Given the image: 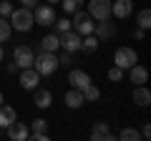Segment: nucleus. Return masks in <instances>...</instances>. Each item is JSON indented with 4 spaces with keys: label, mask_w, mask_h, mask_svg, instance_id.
Masks as SVG:
<instances>
[{
    "label": "nucleus",
    "mask_w": 151,
    "mask_h": 141,
    "mask_svg": "<svg viewBox=\"0 0 151 141\" xmlns=\"http://www.w3.org/2000/svg\"><path fill=\"white\" fill-rule=\"evenodd\" d=\"M63 101H65V106H68V109H81L83 103H86V98H83V91L70 88V91L63 96Z\"/></svg>",
    "instance_id": "obj_18"
},
{
    "label": "nucleus",
    "mask_w": 151,
    "mask_h": 141,
    "mask_svg": "<svg viewBox=\"0 0 151 141\" xmlns=\"http://www.w3.org/2000/svg\"><path fill=\"white\" fill-rule=\"evenodd\" d=\"M119 139L121 141H139L141 139V131H136V129H131V126H129V129H121L119 131Z\"/></svg>",
    "instance_id": "obj_25"
},
{
    "label": "nucleus",
    "mask_w": 151,
    "mask_h": 141,
    "mask_svg": "<svg viewBox=\"0 0 151 141\" xmlns=\"http://www.w3.org/2000/svg\"><path fill=\"white\" fill-rule=\"evenodd\" d=\"M30 134H48V121H45V119L30 121Z\"/></svg>",
    "instance_id": "obj_26"
},
{
    "label": "nucleus",
    "mask_w": 151,
    "mask_h": 141,
    "mask_svg": "<svg viewBox=\"0 0 151 141\" xmlns=\"http://www.w3.org/2000/svg\"><path fill=\"white\" fill-rule=\"evenodd\" d=\"M93 35H96L98 40H111V38H116V23H111V20H101V23H96V28H93Z\"/></svg>",
    "instance_id": "obj_14"
},
{
    "label": "nucleus",
    "mask_w": 151,
    "mask_h": 141,
    "mask_svg": "<svg viewBox=\"0 0 151 141\" xmlns=\"http://www.w3.org/2000/svg\"><path fill=\"white\" fill-rule=\"evenodd\" d=\"M30 136H33V139H35V141H48V139H50L48 134H30Z\"/></svg>",
    "instance_id": "obj_35"
},
{
    "label": "nucleus",
    "mask_w": 151,
    "mask_h": 141,
    "mask_svg": "<svg viewBox=\"0 0 151 141\" xmlns=\"http://www.w3.org/2000/svg\"><path fill=\"white\" fill-rule=\"evenodd\" d=\"M83 98H86V103H96L98 98H101V91H98V86H96L93 81L83 88Z\"/></svg>",
    "instance_id": "obj_22"
},
{
    "label": "nucleus",
    "mask_w": 151,
    "mask_h": 141,
    "mask_svg": "<svg viewBox=\"0 0 151 141\" xmlns=\"http://www.w3.org/2000/svg\"><path fill=\"white\" fill-rule=\"evenodd\" d=\"M98 45H101V40H98L93 33H91V35H81V50L86 55H93L98 50Z\"/></svg>",
    "instance_id": "obj_20"
},
{
    "label": "nucleus",
    "mask_w": 151,
    "mask_h": 141,
    "mask_svg": "<svg viewBox=\"0 0 151 141\" xmlns=\"http://www.w3.org/2000/svg\"><path fill=\"white\" fill-rule=\"evenodd\" d=\"M58 40H60V48L68 50V53H78V50H81V35H78L73 28L65 30V33H60Z\"/></svg>",
    "instance_id": "obj_8"
},
{
    "label": "nucleus",
    "mask_w": 151,
    "mask_h": 141,
    "mask_svg": "<svg viewBox=\"0 0 151 141\" xmlns=\"http://www.w3.org/2000/svg\"><path fill=\"white\" fill-rule=\"evenodd\" d=\"M83 3L86 0H60V8H63V13H68V15H73L76 10H81Z\"/></svg>",
    "instance_id": "obj_23"
},
{
    "label": "nucleus",
    "mask_w": 151,
    "mask_h": 141,
    "mask_svg": "<svg viewBox=\"0 0 151 141\" xmlns=\"http://www.w3.org/2000/svg\"><path fill=\"white\" fill-rule=\"evenodd\" d=\"M91 139L93 141H113L116 134L111 131V126H108L106 121H98V124H93V129H91Z\"/></svg>",
    "instance_id": "obj_13"
},
{
    "label": "nucleus",
    "mask_w": 151,
    "mask_h": 141,
    "mask_svg": "<svg viewBox=\"0 0 151 141\" xmlns=\"http://www.w3.org/2000/svg\"><path fill=\"white\" fill-rule=\"evenodd\" d=\"M40 48H43V50H50V53H55V50L60 48L58 33H48V35H43V40H40Z\"/></svg>",
    "instance_id": "obj_21"
},
{
    "label": "nucleus",
    "mask_w": 151,
    "mask_h": 141,
    "mask_svg": "<svg viewBox=\"0 0 151 141\" xmlns=\"http://www.w3.org/2000/svg\"><path fill=\"white\" fill-rule=\"evenodd\" d=\"M13 13V3L10 0H0V18H10Z\"/></svg>",
    "instance_id": "obj_31"
},
{
    "label": "nucleus",
    "mask_w": 151,
    "mask_h": 141,
    "mask_svg": "<svg viewBox=\"0 0 151 141\" xmlns=\"http://www.w3.org/2000/svg\"><path fill=\"white\" fill-rule=\"evenodd\" d=\"M53 25H55V33H58V35L65 33V30H70V20H68V18H55Z\"/></svg>",
    "instance_id": "obj_29"
},
{
    "label": "nucleus",
    "mask_w": 151,
    "mask_h": 141,
    "mask_svg": "<svg viewBox=\"0 0 151 141\" xmlns=\"http://www.w3.org/2000/svg\"><path fill=\"white\" fill-rule=\"evenodd\" d=\"M70 28H73L78 35H91L93 28H96V23H93V18L88 15L86 10H76L73 13V20H70Z\"/></svg>",
    "instance_id": "obj_3"
},
{
    "label": "nucleus",
    "mask_w": 151,
    "mask_h": 141,
    "mask_svg": "<svg viewBox=\"0 0 151 141\" xmlns=\"http://www.w3.org/2000/svg\"><path fill=\"white\" fill-rule=\"evenodd\" d=\"M134 13V0H111V18L126 20Z\"/></svg>",
    "instance_id": "obj_9"
},
{
    "label": "nucleus",
    "mask_w": 151,
    "mask_h": 141,
    "mask_svg": "<svg viewBox=\"0 0 151 141\" xmlns=\"http://www.w3.org/2000/svg\"><path fill=\"white\" fill-rule=\"evenodd\" d=\"M68 83H70V88L83 91V88L91 83V76H88L86 70H81V68H68Z\"/></svg>",
    "instance_id": "obj_10"
},
{
    "label": "nucleus",
    "mask_w": 151,
    "mask_h": 141,
    "mask_svg": "<svg viewBox=\"0 0 151 141\" xmlns=\"http://www.w3.org/2000/svg\"><path fill=\"white\" fill-rule=\"evenodd\" d=\"M33 58H35V53H33L30 45H18L15 50H13V63L18 65V68H33Z\"/></svg>",
    "instance_id": "obj_7"
},
{
    "label": "nucleus",
    "mask_w": 151,
    "mask_h": 141,
    "mask_svg": "<svg viewBox=\"0 0 151 141\" xmlns=\"http://www.w3.org/2000/svg\"><path fill=\"white\" fill-rule=\"evenodd\" d=\"M33 18H35V25H53L55 23V10L50 3H43V5L33 8Z\"/></svg>",
    "instance_id": "obj_6"
},
{
    "label": "nucleus",
    "mask_w": 151,
    "mask_h": 141,
    "mask_svg": "<svg viewBox=\"0 0 151 141\" xmlns=\"http://www.w3.org/2000/svg\"><path fill=\"white\" fill-rule=\"evenodd\" d=\"M0 106H3V93H0Z\"/></svg>",
    "instance_id": "obj_38"
},
{
    "label": "nucleus",
    "mask_w": 151,
    "mask_h": 141,
    "mask_svg": "<svg viewBox=\"0 0 151 141\" xmlns=\"http://www.w3.org/2000/svg\"><path fill=\"white\" fill-rule=\"evenodd\" d=\"M136 23H139V28H144V30H149V28H151V10H149V8L139 10V15H136Z\"/></svg>",
    "instance_id": "obj_24"
},
{
    "label": "nucleus",
    "mask_w": 151,
    "mask_h": 141,
    "mask_svg": "<svg viewBox=\"0 0 151 141\" xmlns=\"http://www.w3.org/2000/svg\"><path fill=\"white\" fill-rule=\"evenodd\" d=\"M141 139H144V141L151 139V124H144V129H141Z\"/></svg>",
    "instance_id": "obj_32"
},
{
    "label": "nucleus",
    "mask_w": 151,
    "mask_h": 141,
    "mask_svg": "<svg viewBox=\"0 0 151 141\" xmlns=\"http://www.w3.org/2000/svg\"><path fill=\"white\" fill-rule=\"evenodd\" d=\"M35 25V18H33V10H28V8H13L10 13V28H15L18 33H28L30 28Z\"/></svg>",
    "instance_id": "obj_2"
},
{
    "label": "nucleus",
    "mask_w": 151,
    "mask_h": 141,
    "mask_svg": "<svg viewBox=\"0 0 151 141\" xmlns=\"http://www.w3.org/2000/svg\"><path fill=\"white\" fill-rule=\"evenodd\" d=\"M129 78H131V83H136V86H144V83L149 81V70H146L144 65L134 63V65L129 68Z\"/></svg>",
    "instance_id": "obj_17"
},
{
    "label": "nucleus",
    "mask_w": 151,
    "mask_h": 141,
    "mask_svg": "<svg viewBox=\"0 0 151 141\" xmlns=\"http://www.w3.org/2000/svg\"><path fill=\"white\" fill-rule=\"evenodd\" d=\"M10 33H13L10 20H8V18H0V43H5V40L10 38Z\"/></svg>",
    "instance_id": "obj_27"
},
{
    "label": "nucleus",
    "mask_w": 151,
    "mask_h": 141,
    "mask_svg": "<svg viewBox=\"0 0 151 141\" xmlns=\"http://www.w3.org/2000/svg\"><path fill=\"white\" fill-rule=\"evenodd\" d=\"M121 78H124V70H121L119 65H113V68L108 70V81H111V83H119Z\"/></svg>",
    "instance_id": "obj_30"
},
{
    "label": "nucleus",
    "mask_w": 151,
    "mask_h": 141,
    "mask_svg": "<svg viewBox=\"0 0 151 141\" xmlns=\"http://www.w3.org/2000/svg\"><path fill=\"white\" fill-rule=\"evenodd\" d=\"M134 63H139V55H136L134 48H129V45L116 48V53H113V65H119L121 70H129Z\"/></svg>",
    "instance_id": "obj_4"
},
{
    "label": "nucleus",
    "mask_w": 151,
    "mask_h": 141,
    "mask_svg": "<svg viewBox=\"0 0 151 141\" xmlns=\"http://www.w3.org/2000/svg\"><path fill=\"white\" fill-rule=\"evenodd\" d=\"M8 139H13V141H25V139H30V129H28V124H20V121H13L10 126H8Z\"/></svg>",
    "instance_id": "obj_12"
},
{
    "label": "nucleus",
    "mask_w": 151,
    "mask_h": 141,
    "mask_svg": "<svg viewBox=\"0 0 151 141\" xmlns=\"http://www.w3.org/2000/svg\"><path fill=\"white\" fill-rule=\"evenodd\" d=\"M134 103L139 106V109H149V103H151V91L146 86H136L134 88Z\"/></svg>",
    "instance_id": "obj_16"
},
{
    "label": "nucleus",
    "mask_w": 151,
    "mask_h": 141,
    "mask_svg": "<svg viewBox=\"0 0 151 141\" xmlns=\"http://www.w3.org/2000/svg\"><path fill=\"white\" fill-rule=\"evenodd\" d=\"M88 15L93 20H111V0H88Z\"/></svg>",
    "instance_id": "obj_5"
},
{
    "label": "nucleus",
    "mask_w": 151,
    "mask_h": 141,
    "mask_svg": "<svg viewBox=\"0 0 151 141\" xmlns=\"http://www.w3.org/2000/svg\"><path fill=\"white\" fill-rule=\"evenodd\" d=\"M45 3H50V5H53V3H60V0H45Z\"/></svg>",
    "instance_id": "obj_37"
},
{
    "label": "nucleus",
    "mask_w": 151,
    "mask_h": 141,
    "mask_svg": "<svg viewBox=\"0 0 151 141\" xmlns=\"http://www.w3.org/2000/svg\"><path fill=\"white\" fill-rule=\"evenodd\" d=\"M0 136H3V129H0Z\"/></svg>",
    "instance_id": "obj_39"
},
{
    "label": "nucleus",
    "mask_w": 151,
    "mask_h": 141,
    "mask_svg": "<svg viewBox=\"0 0 151 141\" xmlns=\"http://www.w3.org/2000/svg\"><path fill=\"white\" fill-rule=\"evenodd\" d=\"M15 119H18L15 106H5V103H3V106H0V129H8Z\"/></svg>",
    "instance_id": "obj_19"
},
{
    "label": "nucleus",
    "mask_w": 151,
    "mask_h": 141,
    "mask_svg": "<svg viewBox=\"0 0 151 141\" xmlns=\"http://www.w3.org/2000/svg\"><path fill=\"white\" fill-rule=\"evenodd\" d=\"M18 3H20L23 8H28V10H33V8L38 5V0H18Z\"/></svg>",
    "instance_id": "obj_33"
},
{
    "label": "nucleus",
    "mask_w": 151,
    "mask_h": 141,
    "mask_svg": "<svg viewBox=\"0 0 151 141\" xmlns=\"http://www.w3.org/2000/svg\"><path fill=\"white\" fill-rule=\"evenodd\" d=\"M33 68L40 73V78L43 76H53L55 70H58V55L50 53V50H40V53L33 58Z\"/></svg>",
    "instance_id": "obj_1"
},
{
    "label": "nucleus",
    "mask_w": 151,
    "mask_h": 141,
    "mask_svg": "<svg viewBox=\"0 0 151 141\" xmlns=\"http://www.w3.org/2000/svg\"><path fill=\"white\" fill-rule=\"evenodd\" d=\"M73 63H76V58H73V53H68V50H63V53L58 55V65H65V68H73Z\"/></svg>",
    "instance_id": "obj_28"
},
{
    "label": "nucleus",
    "mask_w": 151,
    "mask_h": 141,
    "mask_svg": "<svg viewBox=\"0 0 151 141\" xmlns=\"http://www.w3.org/2000/svg\"><path fill=\"white\" fill-rule=\"evenodd\" d=\"M3 58H5V50H3V45H0V63H3Z\"/></svg>",
    "instance_id": "obj_36"
},
{
    "label": "nucleus",
    "mask_w": 151,
    "mask_h": 141,
    "mask_svg": "<svg viewBox=\"0 0 151 141\" xmlns=\"http://www.w3.org/2000/svg\"><path fill=\"white\" fill-rule=\"evenodd\" d=\"M144 35H146L144 28H136V30H134V38H136V40H144Z\"/></svg>",
    "instance_id": "obj_34"
},
{
    "label": "nucleus",
    "mask_w": 151,
    "mask_h": 141,
    "mask_svg": "<svg viewBox=\"0 0 151 141\" xmlns=\"http://www.w3.org/2000/svg\"><path fill=\"white\" fill-rule=\"evenodd\" d=\"M33 103H35L38 109H50V103H53V93L48 91V88H35L33 91Z\"/></svg>",
    "instance_id": "obj_15"
},
{
    "label": "nucleus",
    "mask_w": 151,
    "mask_h": 141,
    "mask_svg": "<svg viewBox=\"0 0 151 141\" xmlns=\"http://www.w3.org/2000/svg\"><path fill=\"white\" fill-rule=\"evenodd\" d=\"M38 83H40V73L35 68H23L20 70V88L25 91H35Z\"/></svg>",
    "instance_id": "obj_11"
}]
</instances>
